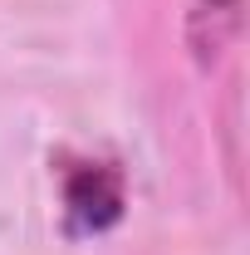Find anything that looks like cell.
<instances>
[{"label":"cell","mask_w":250,"mask_h":255,"mask_svg":"<svg viewBox=\"0 0 250 255\" xmlns=\"http://www.w3.org/2000/svg\"><path fill=\"white\" fill-rule=\"evenodd\" d=\"M123 221V177L108 162H84L64 177V231L69 236H103Z\"/></svg>","instance_id":"1"},{"label":"cell","mask_w":250,"mask_h":255,"mask_svg":"<svg viewBox=\"0 0 250 255\" xmlns=\"http://www.w3.org/2000/svg\"><path fill=\"white\" fill-rule=\"evenodd\" d=\"M236 30H241V0H196V10H191V49H196L201 64L216 59Z\"/></svg>","instance_id":"2"}]
</instances>
